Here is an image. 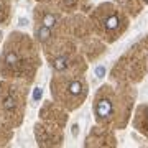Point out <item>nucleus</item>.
<instances>
[{
    "label": "nucleus",
    "instance_id": "obj_1",
    "mask_svg": "<svg viewBox=\"0 0 148 148\" xmlns=\"http://www.w3.org/2000/svg\"><path fill=\"white\" fill-rule=\"evenodd\" d=\"M135 92L132 87L123 84L119 89L104 86L94 99V114L99 125H115L123 127L128 120Z\"/></svg>",
    "mask_w": 148,
    "mask_h": 148
},
{
    "label": "nucleus",
    "instance_id": "obj_2",
    "mask_svg": "<svg viewBox=\"0 0 148 148\" xmlns=\"http://www.w3.org/2000/svg\"><path fill=\"white\" fill-rule=\"evenodd\" d=\"M38 66L36 48L27 38V35L13 33L7 41L0 58V68L7 77H23L32 74Z\"/></svg>",
    "mask_w": 148,
    "mask_h": 148
},
{
    "label": "nucleus",
    "instance_id": "obj_3",
    "mask_svg": "<svg viewBox=\"0 0 148 148\" xmlns=\"http://www.w3.org/2000/svg\"><path fill=\"white\" fill-rule=\"evenodd\" d=\"M94 32L106 41H115L128 27L127 13L117 8L114 3H102L94 10L90 16Z\"/></svg>",
    "mask_w": 148,
    "mask_h": 148
},
{
    "label": "nucleus",
    "instance_id": "obj_4",
    "mask_svg": "<svg viewBox=\"0 0 148 148\" xmlns=\"http://www.w3.org/2000/svg\"><path fill=\"white\" fill-rule=\"evenodd\" d=\"M51 89L54 99L69 110L77 109L89 90L84 76L79 73H59L51 82Z\"/></svg>",
    "mask_w": 148,
    "mask_h": 148
},
{
    "label": "nucleus",
    "instance_id": "obj_5",
    "mask_svg": "<svg viewBox=\"0 0 148 148\" xmlns=\"http://www.w3.org/2000/svg\"><path fill=\"white\" fill-rule=\"evenodd\" d=\"M25 89L12 82L0 84V119L7 123L18 125L23 119Z\"/></svg>",
    "mask_w": 148,
    "mask_h": 148
},
{
    "label": "nucleus",
    "instance_id": "obj_6",
    "mask_svg": "<svg viewBox=\"0 0 148 148\" xmlns=\"http://www.w3.org/2000/svg\"><path fill=\"white\" fill-rule=\"evenodd\" d=\"M145 76V56L138 48H132V51L125 54L114 69H112V77L119 82H137L142 81Z\"/></svg>",
    "mask_w": 148,
    "mask_h": 148
},
{
    "label": "nucleus",
    "instance_id": "obj_7",
    "mask_svg": "<svg viewBox=\"0 0 148 148\" xmlns=\"http://www.w3.org/2000/svg\"><path fill=\"white\" fill-rule=\"evenodd\" d=\"M86 145L87 147H115V137L104 125L102 127H94L90 135L86 140Z\"/></svg>",
    "mask_w": 148,
    "mask_h": 148
},
{
    "label": "nucleus",
    "instance_id": "obj_8",
    "mask_svg": "<svg viewBox=\"0 0 148 148\" xmlns=\"http://www.w3.org/2000/svg\"><path fill=\"white\" fill-rule=\"evenodd\" d=\"M133 127L138 132H142L145 137H148V104H142L137 109V114L133 119Z\"/></svg>",
    "mask_w": 148,
    "mask_h": 148
},
{
    "label": "nucleus",
    "instance_id": "obj_9",
    "mask_svg": "<svg viewBox=\"0 0 148 148\" xmlns=\"http://www.w3.org/2000/svg\"><path fill=\"white\" fill-rule=\"evenodd\" d=\"M63 12H74L79 8V0H54Z\"/></svg>",
    "mask_w": 148,
    "mask_h": 148
},
{
    "label": "nucleus",
    "instance_id": "obj_10",
    "mask_svg": "<svg viewBox=\"0 0 148 148\" xmlns=\"http://www.w3.org/2000/svg\"><path fill=\"white\" fill-rule=\"evenodd\" d=\"M95 74H97L99 77H102V76L106 74V69H104V68H102V66H101V68H97V69H95Z\"/></svg>",
    "mask_w": 148,
    "mask_h": 148
},
{
    "label": "nucleus",
    "instance_id": "obj_11",
    "mask_svg": "<svg viewBox=\"0 0 148 148\" xmlns=\"http://www.w3.org/2000/svg\"><path fill=\"white\" fill-rule=\"evenodd\" d=\"M40 97H41V90L36 89V90H35V99H40Z\"/></svg>",
    "mask_w": 148,
    "mask_h": 148
}]
</instances>
